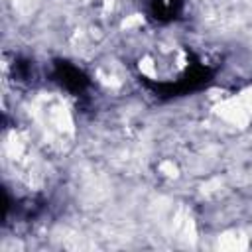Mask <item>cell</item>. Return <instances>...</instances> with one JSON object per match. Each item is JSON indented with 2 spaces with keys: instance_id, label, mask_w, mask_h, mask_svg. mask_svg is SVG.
<instances>
[{
  "instance_id": "cell-2",
  "label": "cell",
  "mask_w": 252,
  "mask_h": 252,
  "mask_svg": "<svg viewBox=\"0 0 252 252\" xmlns=\"http://www.w3.org/2000/svg\"><path fill=\"white\" fill-rule=\"evenodd\" d=\"M219 248L228 252H240L248 248V236H244L240 230H228L219 236Z\"/></svg>"
},
{
  "instance_id": "cell-5",
  "label": "cell",
  "mask_w": 252,
  "mask_h": 252,
  "mask_svg": "<svg viewBox=\"0 0 252 252\" xmlns=\"http://www.w3.org/2000/svg\"><path fill=\"white\" fill-rule=\"evenodd\" d=\"M159 171L165 175V177H177V165L171 161V159H165L159 163Z\"/></svg>"
},
{
  "instance_id": "cell-3",
  "label": "cell",
  "mask_w": 252,
  "mask_h": 252,
  "mask_svg": "<svg viewBox=\"0 0 252 252\" xmlns=\"http://www.w3.org/2000/svg\"><path fill=\"white\" fill-rule=\"evenodd\" d=\"M138 69H140V73H142L144 77H148V79H156V77H158L156 61H154V57H150V55H144V57L138 61Z\"/></svg>"
},
{
  "instance_id": "cell-7",
  "label": "cell",
  "mask_w": 252,
  "mask_h": 252,
  "mask_svg": "<svg viewBox=\"0 0 252 252\" xmlns=\"http://www.w3.org/2000/svg\"><path fill=\"white\" fill-rule=\"evenodd\" d=\"M114 6V0H104V12H110Z\"/></svg>"
},
{
  "instance_id": "cell-6",
  "label": "cell",
  "mask_w": 252,
  "mask_h": 252,
  "mask_svg": "<svg viewBox=\"0 0 252 252\" xmlns=\"http://www.w3.org/2000/svg\"><path fill=\"white\" fill-rule=\"evenodd\" d=\"M238 98H240V102L244 104V108L248 110V114L252 116V87L244 89V91L238 94Z\"/></svg>"
},
{
  "instance_id": "cell-4",
  "label": "cell",
  "mask_w": 252,
  "mask_h": 252,
  "mask_svg": "<svg viewBox=\"0 0 252 252\" xmlns=\"http://www.w3.org/2000/svg\"><path fill=\"white\" fill-rule=\"evenodd\" d=\"M120 26H122V30H126V32L138 30V28L144 26V16H142V14H130V16H126V18L122 20Z\"/></svg>"
},
{
  "instance_id": "cell-1",
  "label": "cell",
  "mask_w": 252,
  "mask_h": 252,
  "mask_svg": "<svg viewBox=\"0 0 252 252\" xmlns=\"http://www.w3.org/2000/svg\"><path fill=\"white\" fill-rule=\"evenodd\" d=\"M215 112H217L224 122H228L230 126H236V128H246L248 122L252 120V116L248 114V110L244 108V104L240 102L238 96L220 100V102L215 106Z\"/></svg>"
}]
</instances>
